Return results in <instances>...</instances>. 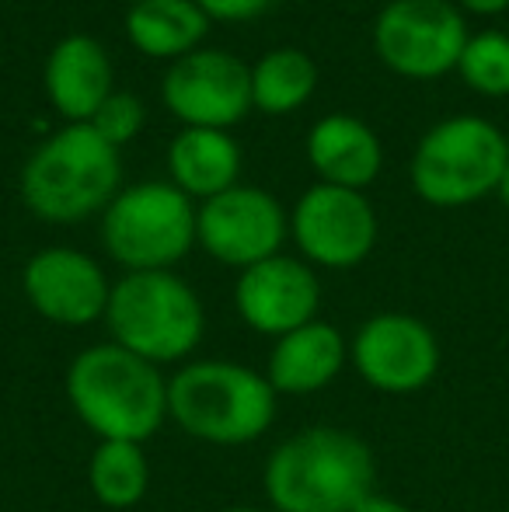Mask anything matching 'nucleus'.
<instances>
[{"label":"nucleus","mask_w":509,"mask_h":512,"mask_svg":"<svg viewBox=\"0 0 509 512\" xmlns=\"http://www.w3.org/2000/svg\"><path fill=\"white\" fill-rule=\"evenodd\" d=\"M307 157L325 185L360 192L381 171V140L353 115H325L307 136Z\"/></svg>","instance_id":"17"},{"label":"nucleus","mask_w":509,"mask_h":512,"mask_svg":"<svg viewBox=\"0 0 509 512\" xmlns=\"http://www.w3.org/2000/svg\"><path fill=\"white\" fill-rule=\"evenodd\" d=\"M203 7L206 18H220V21H252L258 14L269 11L276 0H196Z\"/></svg>","instance_id":"24"},{"label":"nucleus","mask_w":509,"mask_h":512,"mask_svg":"<svg viewBox=\"0 0 509 512\" xmlns=\"http://www.w3.org/2000/svg\"><path fill=\"white\" fill-rule=\"evenodd\" d=\"M102 241L129 272H168L196 241V209L175 185H133L105 209Z\"/></svg>","instance_id":"7"},{"label":"nucleus","mask_w":509,"mask_h":512,"mask_svg":"<svg viewBox=\"0 0 509 512\" xmlns=\"http://www.w3.org/2000/svg\"><path fill=\"white\" fill-rule=\"evenodd\" d=\"M286 237V213L269 192L252 185H234L206 199L196 213V241L217 262L234 269H252L265 258L279 255Z\"/></svg>","instance_id":"11"},{"label":"nucleus","mask_w":509,"mask_h":512,"mask_svg":"<svg viewBox=\"0 0 509 512\" xmlns=\"http://www.w3.org/2000/svg\"><path fill=\"white\" fill-rule=\"evenodd\" d=\"M119 150L88 122L49 136L21 171V199L39 220L77 223L119 196Z\"/></svg>","instance_id":"4"},{"label":"nucleus","mask_w":509,"mask_h":512,"mask_svg":"<svg viewBox=\"0 0 509 512\" xmlns=\"http://www.w3.org/2000/svg\"><path fill=\"white\" fill-rule=\"evenodd\" d=\"M318 84L311 56L300 49H272L252 70V105L265 115H286L311 98Z\"/></svg>","instance_id":"21"},{"label":"nucleus","mask_w":509,"mask_h":512,"mask_svg":"<svg viewBox=\"0 0 509 512\" xmlns=\"http://www.w3.org/2000/svg\"><path fill=\"white\" fill-rule=\"evenodd\" d=\"M374 46L394 74L429 81L461 63L468 32L447 0H391L377 18Z\"/></svg>","instance_id":"8"},{"label":"nucleus","mask_w":509,"mask_h":512,"mask_svg":"<svg viewBox=\"0 0 509 512\" xmlns=\"http://www.w3.org/2000/svg\"><path fill=\"white\" fill-rule=\"evenodd\" d=\"M374 450L339 425L293 432L265 460V499L276 512H353L374 495Z\"/></svg>","instance_id":"1"},{"label":"nucleus","mask_w":509,"mask_h":512,"mask_svg":"<svg viewBox=\"0 0 509 512\" xmlns=\"http://www.w3.org/2000/svg\"><path fill=\"white\" fill-rule=\"evenodd\" d=\"M133 4H136V0H133Z\"/></svg>","instance_id":"29"},{"label":"nucleus","mask_w":509,"mask_h":512,"mask_svg":"<svg viewBox=\"0 0 509 512\" xmlns=\"http://www.w3.org/2000/svg\"><path fill=\"white\" fill-rule=\"evenodd\" d=\"M318 304L321 286L311 265L286 255H272L245 269L234 286V307L258 335L283 338L318 321Z\"/></svg>","instance_id":"14"},{"label":"nucleus","mask_w":509,"mask_h":512,"mask_svg":"<svg viewBox=\"0 0 509 512\" xmlns=\"http://www.w3.org/2000/svg\"><path fill=\"white\" fill-rule=\"evenodd\" d=\"M349 359L374 391L412 394L440 370V342L419 317L377 314L356 331Z\"/></svg>","instance_id":"12"},{"label":"nucleus","mask_w":509,"mask_h":512,"mask_svg":"<svg viewBox=\"0 0 509 512\" xmlns=\"http://www.w3.org/2000/svg\"><path fill=\"white\" fill-rule=\"evenodd\" d=\"M279 398L265 373L231 359L185 363L168 380V418L192 439L213 446H245L276 422Z\"/></svg>","instance_id":"3"},{"label":"nucleus","mask_w":509,"mask_h":512,"mask_svg":"<svg viewBox=\"0 0 509 512\" xmlns=\"http://www.w3.org/2000/svg\"><path fill=\"white\" fill-rule=\"evenodd\" d=\"M290 230L304 258L325 269H353L377 244V216L363 192L325 182L300 196Z\"/></svg>","instance_id":"9"},{"label":"nucleus","mask_w":509,"mask_h":512,"mask_svg":"<svg viewBox=\"0 0 509 512\" xmlns=\"http://www.w3.org/2000/svg\"><path fill=\"white\" fill-rule=\"evenodd\" d=\"M349 345L328 321H311L290 335L276 338L265 366V380L276 394H314L342 373Z\"/></svg>","instance_id":"15"},{"label":"nucleus","mask_w":509,"mask_h":512,"mask_svg":"<svg viewBox=\"0 0 509 512\" xmlns=\"http://www.w3.org/2000/svg\"><path fill=\"white\" fill-rule=\"evenodd\" d=\"M168 168L175 178V189H182L189 199H213L238 185L241 150L224 129L189 126L171 143Z\"/></svg>","instance_id":"18"},{"label":"nucleus","mask_w":509,"mask_h":512,"mask_svg":"<svg viewBox=\"0 0 509 512\" xmlns=\"http://www.w3.org/2000/svg\"><path fill=\"white\" fill-rule=\"evenodd\" d=\"M67 401L98 443H147L168 418V380L161 366L116 342L91 345L67 370Z\"/></svg>","instance_id":"2"},{"label":"nucleus","mask_w":509,"mask_h":512,"mask_svg":"<svg viewBox=\"0 0 509 512\" xmlns=\"http://www.w3.org/2000/svg\"><path fill=\"white\" fill-rule=\"evenodd\" d=\"M353 512H412L405 506V502H398V499H387V495H367V499L360 502Z\"/></svg>","instance_id":"25"},{"label":"nucleus","mask_w":509,"mask_h":512,"mask_svg":"<svg viewBox=\"0 0 509 512\" xmlns=\"http://www.w3.org/2000/svg\"><path fill=\"white\" fill-rule=\"evenodd\" d=\"M509 147L492 122L461 115L429 129L412 161V185L433 206H468L499 189Z\"/></svg>","instance_id":"6"},{"label":"nucleus","mask_w":509,"mask_h":512,"mask_svg":"<svg viewBox=\"0 0 509 512\" xmlns=\"http://www.w3.org/2000/svg\"><path fill=\"white\" fill-rule=\"evenodd\" d=\"M161 95L185 126L227 129L252 108V70L231 53L196 49L164 74Z\"/></svg>","instance_id":"10"},{"label":"nucleus","mask_w":509,"mask_h":512,"mask_svg":"<svg viewBox=\"0 0 509 512\" xmlns=\"http://www.w3.org/2000/svg\"><path fill=\"white\" fill-rule=\"evenodd\" d=\"M91 495L105 509H133L150 488V464L140 443H98L88 464Z\"/></svg>","instance_id":"20"},{"label":"nucleus","mask_w":509,"mask_h":512,"mask_svg":"<svg viewBox=\"0 0 509 512\" xmlns=\"http://www.w3.org/2000/svg\"><path fill=\"white\" fill-rule=\"evenodd\" d=\"M46 91L60 115L88 122L112 95V63L102 42L91 35H67L49 53Z\"/></svg>","instance_id":"16"},{"label":"nucleus","mask_w":509,"mask_h":512,"mask_svg":"<svg viewBox=\"0 0 509 512\" xmlns=\"http://www.w3.org/2000/svg\"><path fill=\"white\" fill-rule=\"evenodd\" d=\"M461 4L478 14H496V11H503V7H509V0H461Z\"/></svg>","instance_id":"26"},{"label":"nucleus","mask_w":509,"mask_h":512,"mask_svg":"<svg viewBox=\"0 0 509 512\" xmlns=\"http://www.w3.org/2000/svg\"><path fill=\"white\" fill-rule=\"evenodd\" d=\"M457 67L464 81L482 95H509V35L485 32L468 39Z\"/></svg>","instance_id":"22"},{"label":"nucleus","mask_w":509,"mask_h":512,"mask_svg":"<svg viewBox=\"0 0 509 512\" xmlns=\"http://www.w3.org/2000/svg\"><path fill=\"white\" fill-rule=\"evenodd\" d=\"M21 290L35 314L63 328L102 321L112 297L102 265L74 248H46L28 258L21 272Z\"/></svg>","instance_id":"13"},{"label":"nucleus","mask_w":509,"mask_h":512,"mask_svg":"<svg viewBox=\"0 0 509 512\" xmlns=\"http://www.w3.org/2000/svg\"><path fill=\"white\" fill-rule=\"evenodd\" d=\"M224 512H258V509H241V506H234V509H224Z\"/></svg>","instance_id":"28"},{"label":"nucleus","mask_w":509,"mask_h":512,"mask_svg":"<svg viewBox=\"0 0 509 512\" xmlns=\"http://www.w3.org/2000/svg\"><path fill=\"white\" fill-rule=\"evenodd\" d=\"M210 18L196 0H136L126 14V35L147 56H182L196 53Z\"/></svg>","instance_id":"19"},{"label":"nucleus","mask_w":509,"mask_h":512,"mask_svg":"<svg viewBox=\"0 0 509 512\" xmlns=\"http://www.w3.org/2000/svg\"><path fill=\"white\" fill-rule=\"evenodd\" d=\"M105 324L112 342L154 366L182 363L203 342L206 314L175 272H129L112 286Z\"/></svg>","instance_id":"5"},{"label":"nucleus","mask_w":509,"mask_h":512,"mask_svg":"<svg viewBox=\"0 0 509 512\" xmlns=\"http://www.w3.org/2000/svg\"><path fill=\"white\" fill-rule=\"evenodd\" d=\"M88 126L95 129L105 143H112V147L119 150L123 143H129L136 133H140L143 102L133 95H126V91H112V95L102 102V108L88 119Z\"/></svg>","instance_id":"23"},{"label":"nucleus","mask_w":509,"mask_h":512,"mask_svg":"<svg viewBox=\"0 0 509 512\" xmlns=\"http://www.w3.org/2000/svg\"><path fill=\"white\" fill-rule=\"evenodd\" d=\"M499 196H503V203H506V209H509V164H506V171H503V182H499Z\"/></svg>","instance_id":"27"}]
</instances>
